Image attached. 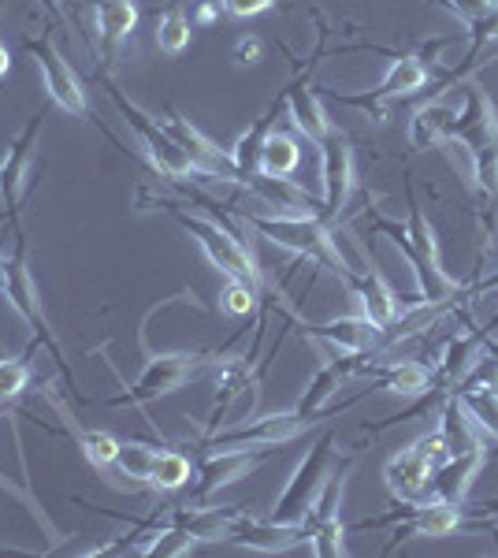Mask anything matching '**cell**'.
<instances>
[{"label":"cell","instance_id":"3957f363","mask_svg":"<svg viewBox=\"0 0 498 558\" xmlns=\"http://www.w3.org/2000/svg\"><path fill=\"white\" fill-rule=\"evenodd\" d=\"M450 138H461L465 149L473 153L479 191L498 197V116L479 86H465V112H458Z\"/></svg>","mask_w":498,"mask_h":558},{"label":"cell","instance_id":"603a6c76","mask_svg":"<svg viewBox=\"0 0 498 558\" xmlns=\"http://www.w3.org/2000/svg\"><path fill=\"white\" fill-rule=\"evenodd\" d=\"M324 343L347 350V354H373V350L384 343V328H376L373 320L361 313V317H339V320H328L320 328H313Z\"/></svg>","mask_w":498,"mask_h":558},{"label":"cell","instance_id":"30bf717a","mask_svg":"<svg viewBox=\"0 0 498 558\" xmlns=\"http://www.w3.org/2000/svg\"><path fill=\"white\" fill-rule=\"evenodd\" d=\"M31 52L34 60H38V71L45 78V89H49V97L57 101L63 112L78 116V120H86L89 116V105H86V89L78 83V75L71 71L68 60L60 57V49L52 45L49 38L41 41H31Z\"/></svg>","mask_w":498,"mask_h":558},{"label":"cell","instance_id":"83f0119b","mask_svg":"<svg viewBox=\"0 0 498 558\" xmlns=\"http://www.w3.org/2000/svg\"><path fill=\"white\" fill-rule=\"evenodd\" d=\"M432 376H436V368H428L424 362H394L376 373V387L391 395H405V399H421L432 387Z\"/></svg>","mask_w":498,"mask_h":558},{"label":"cell","instance_id":"ac0fdd59","mask_svg":"<svg viewBox=\"0 0 498 558\" xmlns=\"http://www.w3.org/2000/svg\"><path fill=\"white\" fill-rule=\"evenodd\" d=\"M38 134H41V120H31V128L8 146L4 160H0V202H4L8 213H15V205H20V197L26 191V175H31V165H34Z\"/></svg>","mask_w":498,"mask_h":558},{"label":"cell","instance_id":"7a4b0ae2","mask_svg":"<svg viewBox=\"0 0 498 558\" xmlns=\"http://www.w3.org/2000/svg\"><path fill=\"white\" fill-rule=\"evenodd\" d=\"M246 223L257 235H265L276 246H287L294 254H305L320 260L324 268H331L335 276L347 283L350 265L339 254V242H335L328 220L320 213H246Z\"/></svg>","mask_w":498,"mask_h":558},{"label":"cell","instance_id":"d6986e66","mask_svg":"<svg viewBox=\"0 0 498 558\" xmlns=\"http://www.w3.org/2000/svg\"><path fill=\"white\" fill-rule=\"evenodd\" d=\"M487 454L491 451H465V454H450L447 462L436 465V473H432V499L461 507L469 499V492H473L476 476L484 473Z\"/></svg>","mask_w":498,"mask_h":558},{"label":"cell","instance_id":"7dc6e473","mask_svg":"<svg viewBox=\"0 0 498 558\" xmlns=\"http://www.w3.org/2000/svg\"><path fill=\"white\" fill-rule=\"evenodd\" d=\"M491 507H498V502H491Z\"/></svg>","mask_w":498,"mask_h":558},{"label":"cell","instance_id":"2e32d148","mask_svg":"<svg viewBox=\"0 0 498 558\" xmlns=\"http://www.w3.org/2000/svg\"><path fill=\"white\" fill-rule=\"evenodd\" d=\"M160 128L171 134V142H175L179 149H186L190 157L197 160L202 168H208L216 179H234V168H231V153L220 149L212 138H205L202 131L194 128V123L186 120V116L179 112H168L165 120H160Z\"/></svg>","mask_w":498,"mask_h":558},{"label":"cell","instance_id":"e575fe53","mask_svg":"<svg viewBox=\"0 0 498 558\" xmlns=\"http://www.w3.org/2000/svg\"><path fill=\"white\" fill-rule=\"evenodd\" d=\"M157 45L165 52H171V57H175V52H183L190 45V20L183 15V8H179V4H171L168 12L157 20Z\"/></svg>","mask_w":498,"mask_h":558},{"label":"cell","instance_id":"f546056e","mask_svg":"<svg viewBox=\"0 0 498 558\" xmlns=\"http://www.w3.org/2000/svg\"><path fill=\"white\" fill-rule=\"evenodd\" d=\"M271 116H276V108H268L265 116H260L253 128L242 134L239 142L228 149L231 153V168H234V175H257V160H260V146H265V138H268V131H271Z\"/></svg>","mask_w":498,"mask_h":558},{"label":"cell","instance_id":"b9f144b4","mask_svg":"<svg viewBox=\"0 0 498 558\" xmlns=\"http://www.w3.org/2000/svg\"><path fill=\"white\" fill-rule=\"evenodd\" d=\"M260 52H265V45H260V38H242L239 45H234V64H239V68L260 64Z\"/></svg>","mask_w":498,"mask_h":558},{"label":"cell","instance_id":"8fae6325","mask_svg":"<svg viewBox=\"0 0 498 558\" xmlns=\"http://www.w3.org/2000/svg\"><path fill=\"white\" fill-rule=\"evenodd\" d=\"M320 165H324V202H320V216H324V220H331V216H339V209L347 205V197L353 191V179H357L350 142L339 138V134H328V138L320 142Z\"/></svg>","mask_w":498,"mask_h":558},{"label":"cell","instance_id":"52a82bcc","mask_svg":"<svg viewBox=\"0 0 498 558\" xmlns=\"http://www.w3.org/2000/svg\"><path fill=\"white\" fill-rule=\"evenodd\" d=\"M116 97V105H120V112L126 116V123H131L134 131H138V138H142V146H146L149 153V160L160 168V175H168V179H216L208 168L197 165L194 157H190L186 149H179L175 142H171V134L160 128V120H153V116L142 112L138 105H131V101H123L120 94H112Z\"/></svg>","mask_w":498,"mask_h":558},{"label":"cell","instance_id":"d590c367","mask_svg":"<svg viewBox=\"0 0 498 558\" xmlns=\"http://www.w3.org/2000/svg\"><path fill=\"white\" fill-rule=\"evenodd\" d=\"M31 387V365L23 357H0V410H8Z\"/></svg>","mask_w":498,"mask_h":558},{"label":"cell","instance_id":"ee69618b","mask_svg":"<svg viewBox=\"0 0 498 558\" xmlns=\"http://www.w3.org/2000/svg\"><path fill=\"white\" fill-rule=\"evenodd\" d=\"M8 68H12V52H8V45L0 41V78L8 75Z\"/></svg>","mask_w":498,"mask_h":558},{"label":"cell","instance_id":"d4e9b609","mask_svg":"<svg viewBox=\"0 0 498 558\" xmlns=\"http://www.w3.org/2000/svg\"><path fill=\"white\" fill-rule=\"evenodd\" d=\"M454 123H458V108H450V105L416 108V116L410 120L413 149H428V146H436V142L450 138V134H454Z\"/></svg>","mask_w":498,"mask_h":558},{"label":"cell","instance_id":"e0dca14e","mask_svg":"<svg viewBox=\"0 0 498 558\" xmlns=\"http://www.w3.org/2000/svg\"><path fill=\"white\" fill-rule=\"evenodd\" d=\"M442 436H447V451L450 454H465V451H491V436L487 428L476 421V413L465 407L458 391H450L442 399V421H439Z\"/></svg>","mask_w":498,"mask_h":558},{"label":"cell","instance_id":"60d3db41","mask_svg":"<svg viewBox=\"0 0 498 558\" xmlns=\"http://www.w3.org/2000/svg\"><path fill=\"white\" fill-rule=\"evenodd\" d=\"M447 4L454 8L461 20L476 23V20H484V15H491V12H495L498 0H447Z\"/></svg>","mask_w":498,"mask_h":558},{"label":"cell","instance_id":"f35d334b","mask_svg":"<svg viewBox=\"0 0 498 558\" xmlns=\"http://www.w3.org/2000/svg\"><path fill=\"white\" fill-rule=\"evenodd\" d=\"M257 291L260 287L253 283H242V279H228V287H223V310L234 313V317H246V313H253V305H257Z\"/></svg>","mask_w":498,"mask_h":558},{"label":"cell","instance_id":"ab89813d","mask_svg":"<svg viewBox=\"0 0 498 558\" xmlns=\"http://www.w3.org/2000/svg\"><path fill=\"white\" fill-rule=\"evenodd\" d=\"M413 447H416V451H421L424 458H428L432 465H442V462L450 458V451H447V436H442V428L428 432V436H421Z\"/></svg>","mask_w":498,"mask_h":558},{"label":"cell","instance_id":"9c48e42d","mask_svg":"<svg viewBox=\"0 0 498 558\" xmlns=\"http://www.w3.org/2000/svg\"><path fill=\"white\" fill-rule=\"evenodd\" d=\"M0 291L8 294V302H12V310L20 313V317L31 324V331L41 339L45 347H49V354L57 357V362L68 368V362H63V354H60V347H57V339H52V331H49V320H45V313H41V299H38V287H34V276H31V268H26V257H23V246L15 250V257L12 260H4V279H0Z\"/></svg>","mask_w":498,"mask_h":558},{"label":"cell","instance_id":"4dcf8cb0","mask_svg":"<svg viewBox=\"0 0 498 558\" xmlns=\"http://www.w3.org/2000/svg\"><path fill=\"white\" fill-rule=\"evenodd\" d=\"M190 481H194V465H190L186 454H179V451H157L146 484H153V488H160V492H179V488H186Z\"/></svg>","mask_w":498,"mask_h":558},{"label":"cell","instance_id":"9a60e30c","mask_svg":"<svg viewBox=\"0 0 498 558\" xmlns=\"http://www.w3.org/2000/svg\"><path fill=\"white\" fill-rule=\"evenodd\" d=\"M432 473H436V465L416 451V447H405V451H398L391 462L384 465L387 492H391L398 502H428L432 499Z\"/></svg>","mask_w":498,"mask_h":558},{"label":"cell","instance_id":"4fadbf2b","mask_svg":"<svg viewBox=\"0 0 498 558\" xmlns=\"http://www.w3.org/2000/svg\"><path fill=\"white\" fill-rule=\"evenodd\" d=\"M228 539L239 547H250V551L279 555V551H291L302 539H309V529H305L302 521H297V525H283V521H271V518H253L246 510V514L234 521Z\"/></svg>","mask_w":498,"mask_h":558},{"label":"cell","instance_id":"5bb4252c","mask_svg":"<svg viewBox=\"0 0 498 558\" xmlns=\"http://www.w3.org/2000/svg\"><path fill=\"white\" fill-rule=\"evenodd\" d=\"M260 465V454H257V447H239V451H212L208 458H202L197 462V470H194V499L202 502L208 499V495H216V492H223L228 484L234 481H242V476H250L253 470Z\"/></svg>","mask_w":498,"mask_h":558},{"label":"cell","instance_id":"6da1fadb","mask_svg":"<svg viewBox=\"0 0 498 558\" xmlns=\"http://www.w3.org/2000/svg\"><path fill=\"white\" fill-rule=\"evenodd\" d=\"M376 223H379V231H387V235L394 239V246H402L405 260H410V268L416 276V302L439 310V305H447L454 299L458 279L442 268L436 231H432L428 216L421 213V205L410 202V223H402V228H398L394 220H384V216H379Z\"/></svg>","mask_w":498,"mask_h":558},{"label":"cell","instance_id":"484cf974","mask_svg":"<svg viewBox=\"0 0 498 558\" xmlns=\"http://www.w3.org/2000/svg\"><path fill=\"white\" fill-rule=\"evenodd\" d=\"M297 160H302V149L287 131H268L265 146H260V160H257V175L260 179H287L297 172Z\"/></svg>","mask_w":498,"mask_h":558},{"label":"cell","instance_id":"4316f807","mask_svg":"<svg viewBox=\"0 0 498 558\" xmlns=\"http://www.w3.org/2000/svg\"><path fill=\"white\" fill-rule=\"evenodd\" d=\"M287 105H291V120H294V128L302 131L309 142H316V146H320V142L331 134L328 112H324L320 97H316L309 86H294V89H291V97H287Z\"/></svg>","mask_w":498,"mask_h":558},{"label":"cell","instance_id":"44dd1931","mask_svg":"<svg viewBox=\"0 0 498 558\" xmlns=\"http://www.w3.org/2000/svg\"><path fill=\"white\" fill-rule=\"evenodd\" d=\"M347 287L353 291V299L361 302V313H365L368 320L376 324V328H391L398 320V313H402V302H398V294L391 291V283H387L379 272H350Z\"/></svg>","mask_w":498,"mask_h":558},{"label":"cell","instance_id":"7402d4cb","mask_svg":"<svg viewBox=\"0 0 498 558\" xmlns=\"http://www.w3.org/2000/svg\"><path fill=\"white\" fill-rule=\"evenodd\" d=\"M242 514H246L242 507H175L168 521L171 525H183L202 544V539H228L234 521Z\"/></svg>","mask_w":498,"mask_h":558},{"label":"cell","instance_id":"1f68e13d","mask_svg":"<svg viewBox=\"0 0 498 558\" xmlns=\"http://www.w3.org/2000/svg\"><path fill=\"white\" fill-rule=\"evenodd\" d=\"M78 447H83L86 462L94 470H116V454H120V439L112 432H101V428H83L78 432Z\"/></svg>","mask_w":498,"mask_h":558},{"label":"cell","instance_id":"7bdbcfd3","mask_svg":"<svg viewBox=\"0 0 498 558\" xmlns=\"http://www.w3.org/2000/svg\"><path fill=\"white\" fill-rule=\"evenodd\" d=\"M223 8H228L231 15H239V20H250V15H260L271 8V0H220Z\"/></svg>","mask_w":498,"mask_h":558},{"label":"cell","instance_id":"ffe728a7","mask_svg":"<svg viewBox=\"0 0 498 558\" xmlns=\"http://www.w3.org/2000/svg\"><path fill=\"white\" fill-rule=\"evenodd\" d=\"M484 347H487L484 331H461V336H454L447 347H442L432 384H436L439 391H447V395L458 391V387L465 384V376L476 368L479 357H484Z\"/></svg>","mask_w":498,"mask_h":558},{"label":"cell","instance_id":"cb8c5ba5","mask_svg":"<svg viewBox=\"0 0 498 558\" xmlns=\"http://www.w3.org/2000/svg\"><path fill=\"white\" fill-rule=\"evenodd\" d=\"M428 83V68H424V57H402L394 60L387 78L376 86V94L368 101H357V105H373V101H394V97H410L416 89H424Z\"/></svg>","mask_w":498,"mask_h":558},{"label":"cell","instance_id":"f6af8a7d","mask_svg":"<svg viewBox=\"0 0 498 558\" xmlns=\"http://www.w3.org/2000/svg\"><path fill=\"white\" fill-rule=\"evenodd\" d=\"M197 20H202V23H212V20H216L212 4H202V8H197Z\"/></svg>","mask_w":498,"mask_h":558},{"label":"cell","instance_id":"5b68a950","mask_svg":"<svg viewBox=\"0 0 498 558\" xmlns=\"http://www.w3.org/2000/svg\"><path fill=\"white\" fill-rule=\"evenodd\" d=\"M202 365H205V354H186V350H179V354L149 357V365L142 368L138 380L126 384V391L116 395L108 407H116V410H123V407H131V410L149 407V402H157V399H165V395L179 391V387H183L190 376L202 373Z\"/></svg>","mask_w":498,"mask_h":558},{"label":"cell","instance_id":"bcb514c9","mask_svg":"<svg viewBox=\"0 0 498 558\" xmlns=\"http://www.w3.org/2000/svg\"><path fill=\"white\" fill-rule=\"evenodd\" d=\"M0 279H4V239H0Z\"/></svg>","mask_w":498,"mask_h":558},{"label":"cell","instance_id":"8d00e7d4","mask_svg":"<svg viewBox=\"0 0 498 558\" xmlns=\"http://www.w3.org/2000/svg\"><path fill=\"white\" fill-rule=\"evenodd\" d=\"M347 529H342V518H328L320 525L309 529V544H313V555L320 558H339L347 555Z\"/></svg>","mask_w":498,"mask_h":558},{"label":"cell","instance_id":"8992f818","mask_svg":"<svg viewBox=\"0 0 498 558\" xmlns=\"http://www.w3.org/2000/svg\"><path fill=\"white\" fill-rule=\"evenodd\" d=\"M171 213H175V220L183 223V228L190 231V239H194L197 246L205 250V257L212 260V265L220 268L223 276L260 287L257 265H253V257L246 254V246H242V242L234 239L228 228H220V223L205 220V216H186L183 209H171Z\"/></svg>","mask_w":498,"mask_h":558},{"label":"cell","instance_id":"836d02e7","mask_svg":"<svg viewBox=\"0 0 498 558\" xmlns=\"http://www.w3.org/2000/svg\"><path fill=\"white\" fill-rule=\"evenodd\" d=\"M465 407L476 413V421L487 428V436L498 439V387H461Z\"/></svg>","mask_w":498,"mask_h":558},{"label":"cell","instance_id":"f1b7e54d","mask_svg":"<svg viewBox=\"0 0 498 558\" xmlns=\"http://www.w3.org/2000/svg\"><path fill=\"white\" fill-rule=\"evenodd\" d=\"M94 20H97V34L105 38V45H116V41L131 38L134 23H138V8H134V0H97Z\"/></svg>","mask_w":498,"mask_h":558},{"label":"cell","instance_id":"74e56055","mask_svg":"<svg viewBox=\"0 0 498 558\" xmlns=\"http://www.w3.org/2000/svg\"><path fill=\"white\" fill-rule=\"evenodd\" d=\"M153 458H157V451L149 444H120L116 470H120V476H131V481H149Z\"/></svg>","mask_w":498,"mask_h":558},{"label":"cell","instance_id":"d6a6232c","mask_svg":"<svg viewBox=\"0 0 498 558\" xmlns=\"http://www.w3.org/2000/svg\"><path fill=\"white\" fill-rule=\"evenodd\" d=\"M194 544L197 539L186 533L183 525H160V529H153V536H149V544H146V555H160V558H179V555H190L194 551Z\"/></svg>","mask_w":498,"mask_h":558},{"label":"cell","instance_id":"277c9868","mask_svg":"<svg viewBox=\"0 0 498 558\" xmlns=\"http://www.w3.org/2000/svg\"><path fill=\"white\" fill-rule=\"evenodd\" d=\"M331 458H335V428L324 432V436L309 447V454L297 462V470L291 473L287 488L279 492V499H276V507H271L268 518L283 521V525H297V521L305 518V510L313 507L316 492H320L324 481H328Z\"/></svg>","mask_w":498,"mask_h":558},{"label":"cell","instance_id":"7c38bea8","mask_svg":"<svg viewBox=\"0 0 498 558\" xmlns=\"http://www.w3.org/2000/svg\"><path fill=\"white\" fill-rule=\"evenodd\" d=\"M387 521H398L394 536H450L461 529V510L454 502H442V499H428V502H398L394 514H387Z\"/></svg>","mask_w":498,"mask_h":558},{"label":"cell","instance_id":"ba28073f","mask_svg":"<svg viewBox=\"0 0 498 558\" xmlns=\"http://www.w3.org/2000/svg\"><path fill=\"white\" fill-rule=\"evenodd\" d=\"M305 428H313L309 421L302 417L297 410H287V413H268V417H257V421H242V425H231V428H216L212 436H205V444L212 451H239V447H283L291 439L302 436Z\"/></svg>","mask_w":498,"mask_h":558}]
</instances>
